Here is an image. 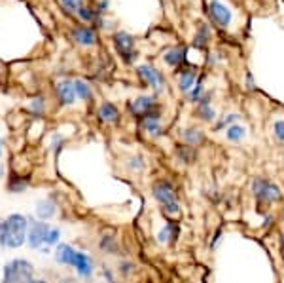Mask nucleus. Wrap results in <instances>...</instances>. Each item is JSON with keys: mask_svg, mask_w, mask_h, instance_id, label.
<instances>
[{"mask_svg": "<svg viewBox=\"0 0 284 283\" xmlns=\"http://www.w3.org/2000/svg\"><path fill=\"white\" fill-rule=\"evenodd\" d=\"M55 97L59 101L61 107H70L76 103V93H74V84L68 78H63L55 84Z\"/></svg>", "mask_w": 284, "mask_h": 283, "instance_id": "9b49d317", "label": "nucleus"}, {"mask_svg": "<svg viewBox=\"0 0 284 283\" xmlns=\"http://www.w3.org/2000/svg\"><path fill=\"white\" fill-rule=\"evenodd\" d=\"M273 135L284 143V120H275V124H273Z\"/></svg>", "mask_w": 284, "mask_h": 283, "instance_id": "72a5a7b5", "label": "nucleus"}, {"mask_svg": "<svg viewBox=\"0 0 284 283\" xmlns=\"http://www.w3.org/2000/svg\"><path fill=\"white\" fill-rule=\"evenodd\" d=\"M195 114L199 116V120H203V122H210V124L216 120V110L212 108V105H197Z\"/></svg>", "mask_w": 284, "mask_h": 283, "instance_id": "4be33fe9", "label": "nucleus"}, {"mask_svg": "<svg viewBox=\"0 0 284 283\" xmlns=\"http://www.w3.org/2000/svg\"><path fill=\"white\" fill-rule=\"evenodd\" d=\"M74 84V93L80 101H91L93 99V88L86 80H72Z\"/></svg>", "mask_w": 284, "mask_h": 283, "instance_id": "aec40b11", "label": "nucleus"}, {"mask_svg": "<svg viewBox=\"0 0 284 283\" xmlns=\"http://www.w3.org/2000/svg\"><path fill=\"white\" fill-rule=\"evenodd\" d=\"M29 184H31V181L27 179V177L23 175H10L8 177V183H6V190L10 192V194H23L27 188H29Z\"/></svg>", "mask_w": 284, "mask_h": 283, "instance_id": "dca6fc26", "label": "nucleus"}, {"mask_svg": "<svg viewBox=\"0 0 284 283\" xmlns=\"http://www.w3.org/2000/svg\"><path fill=\"white\" fill-rule=\"evenodd\" d=\"M195 86V70H182L178 78V89L184 93H190Z\"/></svg>", "mask_w": 284, "mask_h": 283, "instance_id": "a211bd4d", "label": "nucleus"}, {"mask_svg": "<svg viewBox=\"0 0 284 283\" xmlns=\"http://www.w3.org/2000/svg\"><path fill=\"white\" fill-rule=\"evenodd\" d=\"M125 165H127V169L131 171V173H142L144 171V160H142L140 156H131L127 162H125Z\"/></svg>", "mask_w": 284, "mask_h": 283, "instance_id": "a878e982", "label": "nucleus"}, {"mask_svg": "<svg viewBox=\"0 0 284 283\" xmlns=\"http://www.w3.org/2000/svg\"><path fill=\"white\" fill-rule=\"evenodd\" d=\"M252 194L256 196V200L259 203H267V205L282 200V192L278 188V184L267 181L263 177H254L252 179Z\"/></svg>", "mask_w": 284, "mask_h": 283, "instance_id": "20e7f679", "label": "nucleus"}, {"mask_svg": "<svg viewBox=\"0 0 284 283\" xmlns=\"http://www.w3.org/2000/svg\"><path fill=\"white\" fill-rule=\"evenodd\" d=\"M31 283H48V281H46V279H42V277H34Z\"/></svg>", "mask_w": 284, "mask_h": 283, "instance_id": "ea45409f", "label": "nucleus"}, {"mask_svg": "<svg viewBox=\"0 0 284 283\" xmlns=\"http://www.w3.org/2000/svg\"><path fill=\"white\" fill-rule=\"evenodd\" d=\"M116 48L119 51V55L124 57L125 63H133L136 59V51H135V38L127 34V32H117L114 36Z\"/></svg>", "mask_w": 284, "mask_h": 283, "instance_id": "6e6552de", "label": "nucleus"}, {"mask_svg": "<svg viewBox=\"0 0 284 283\" xmlns=\"http://www.w3.org/2000/svg\"><path fill=\"white\" fill-rule=\"evenodd\" d=\"M186 50L184 48H173V50H167L165 55H163V61L169 65V67H178L182 61H184Z\"/></svg>", "mask_w": 284, "mask_h": 283, "instance_id": "6ab92c4d", "label": "nucleus"}, {"mask_svg": "<svg viewBox=\"0 0 284 283\" xmlns=\"http://www.w3.org/2000/svg\"><path fill=\"white\" fill-rule=\"evenodd\" d=\"M4 175H6V169H4V167H0V179H4Z\"/></svg>", "mask_w": 284, "mask_h": 283, "instance_id": "79ce46f5", "label": "nucleus"}, {"mask_svg": "<svg viewBox=\"0 0 284 283\" xmlns=\"http://www.w3.org/2000/svg\"><path fill=\"white\" fill-rule=\"evenodd\" d=\"M34 211H36L38 220L48 222V220H51L57 215V203L51 200V198H42V200L36 201V207H34Z\"/></svg>", "mask_w": 284, "mask_h": 283, "instance_id": "ddd939ff", "label": "nucleus"}, {"mask_svg": "<svg viewBox=\"0 0 284 283\" xmlns=\"http://www.w3.org/2000/svg\"><path fill=\"white\" fill-rule=\"evenodd\" d=\"M72 270H74L76 276H80L82 279H89V277H93V272H95V260H93L91 255H87V253L76 249Z\"/></svg>", "mask_w": 284, "mask_h": 283, "instance_id": "1a4fd4ad", "label": "nucleus"}, {"mask_svg": "<svg viewBox=\"0 0 284 283\" xmlns=\"http://www.w3.org/2000/svg\"><path fill=\"white\" fill-rule=\"evenodd\" d=\"M74 255H76V249L70 246V243L59 241V243L53 247V258H55V265L63 266V268H72Z\"/></svg>", "mask_w": 284, "mask_h": 283, "instance_id": "f8f14e48", "label": "nucleus"}, {"mask_svg": "<svg viewBox=\"0 0 284 283\" xmlns=\"http://www.w3.org/2000/svg\"><path fill=\"white\" fill-rule=\"evenodd\" d=\"M155 97L154 95H138L135 97L133 101H129V110L133 116L136 118H144V116H148L150 112H154L155 110Z\"/></svg>", "mask_w": 284, "mask_h": 283, "instance_id": "0eeeda50", "label": "nucleus"}, {"mask_svg": "<svg viewBox=\"0 0 284 283\" xmlns=\"http://www.w3.org/2000/svg\"><path fill=\"white\" fill-rule=\"evenodd\" d=\"M209 13L210 17H212V21L218 27H222V29H228L229 23H231V10L226 4H222L220 0H210Z\"/></svg>", "mask_w": 284, "mask_h": 283, "instance_id": "9d476101", "label": "nucleus"}, {"mask_svg": "<svg viewBox=\"0 0 284 283\" xmlns=\"http://www.w3.org/2000/svg\"><path fill=\"white\" fill-rule=\"evenodd\" d=\"M106 8H108V0H100L99 6H97V12H99V13L106 12Z\"/></svg>", "mask_w": 284, "mask_h": 283, "instance_id": "e433bc0d", "label": "nucleus"}, {"mask_svg": "<svg viewBox=\"0 0 284 283\" xmlns=\"http://www.w3.org/2000/svg\"><path fill=\"white\" fill-rule=\"evenodd\" d=\"M61 241V228L59 227H50L48 230V236H46V241H44V246L51 249V247H55L57 243Z\"/></svg>", "mask_w": 284, "mask_h": 283, "instance_id": "b1692460", "label": "nucleus"}, {"mask_svg": "<svg viewBox=\"0 0 284 283\" xmlns=\"http://www.w3.org/2000/svg\"><path fill=\"white\" fill-rule=\"evenodd\" d=\"M271 220H273V217H271V215H267V217H266V220H263V228H266V227H269V224H271Z\"/></svg>", "mask_w": 284, "mask_h": 283, "instance_id": "4c0bfd02", "label": "nucleus"}, {"mask_svg": "<svg viewBox=\"0 0 284 283\" xmlns=\"http://www.w3.org/2000/svg\"><path fill=\"white\" fill-rule=\"evenodd\" d=\"M59 283H76V279H72V277H63Z\"/></svg>", "mask_w": 284, "mask_h": 283, "instance_id": "58836bf2", "label": "nucleus"}, {"mask_svg": "<svg viewBox=\"0 0 284 283\" xmlns=\"http://www.w3.org/2000/svg\"><path fill=\"white\" fill-rule=\"evenodd\" d=\"M180 137L184 141L188 146H199L205 143V133L203 129H199V127H186L184 131L180 133Z\"/></svg>", "mask_w": 284, "mask_h": 283, "instance_id": "f3484780", "label": "nucleus"}, {"mask_svg": "<svg viewBox=\"0 0 284 283\" xmlns=\"http://www.w3.org/2000/svg\"><path fill=\"white\" fill-rule=\"evenodd\" d=\"M78 15H80L84 21H87V23L97 21V12H95V10H91V8H87V6H80V8H78Z\"/></svg>", "mask_w": 284, "mask_h": 283, "instance_id": "c756f323", "label": "nucleus"}, {"mask_svg": "<svg viewBox=\"0 0 284 283\" xmlns=\"http://www.w3.org/2000/svg\"><path fill=\"white\" fill-rule=\"evenodd\" d=\"M247 137V127L239 126V124H233L226 129V139L231 141V143H241L242 139Z\"/></svg>", "mask_w": 284, "mask_h": 283, "instance_id": "412c9836", "label": "nucleus"}, {"mask_svg": "<svg viewBox=\"0 0 284 283\" xmlns=\"http://www.w3.org/2000/svg\"><path fill=\"white\" fill-rule=\"evenodd\" d=\"M173 238H176V227H174L173 222H167L165 227L161 228V232L157 234V241L159 243H169Z\"/></svg>", "mask_w": 284, "mask_h": 283, "instance_id": "5701e85b", "label": "nucleus"}, {"mask_svg": "<svg viewBox=\"0 0 284 283\" xmlns=\"http://www.w3.org/2000/svg\"><path fill=\"white\" fill-rule=\"evenodd\" d=\"M97 116L103 124H117L119 122V110H117L116 105H112L108 101L100 103L99 110H97Z\"/></svg>", "mask_w": 284, "mask_h": 283, "instance_id": "4468645a", "label": "nucleus"}, {"mask_svg": "<svg viewBox=\"0 0 284 283\" xmlns=\"http://www.w3.org/2000/svg\"><path fill=\"white\" fill-rule=\"evenodd\" d=\"M63 6L67 8L68 12H78V8L82 6L80 4V0H59Z\"/></svg>", "mask_w": 284, "mask_h": 283, "instance_id": "f704fd0d", "label": "nucleus"}, {"mask_svg": "<svg viewBox=\"0 0 284 283\" xmlns=\"http://www.w3.org/2000/svg\"><path fill=\"white\" fill-rule=\"evenodd\" d=\"M99 249L103 253H108V255H112V253L116 251V239L112 238V236H103L99 241Z\"/></svg>", "mask_w": 284, "mask_h": 283, "instance_id": "bb28decb", "label": "nucleus"}, {"mask_svg": "<svg viewBox=\"0 0 284 283\" xmlns=\"http://www.w3.org/2000/svg\"><path fill=\"white\" fill-rule=\"evenodd\" d=\"M63 143H65V139H63L61 135H53V139H51V143H50V152H53L55 156H59V152H61V148H63Z\"/></svg>", "mask_w": 284, "mask_h": 283, "instance_id": "473e14b6", "label": "nucleus"}, {"mask_svg": "<svg viewBox=\"0 0 284 283\" xmlns=\"http://www.w3.org/2000/svg\"><path fill=\"white\" fill-rule=\"evenodd\" d=\"M203 95H205V88H203V84L199 82L197 86H193L192 91H190V101H192V103H199Z\"/></svg>", "mask_w": 284, "mask_h": 283, "instance_id": "2f4dec72", "label": "nucleus"}, {"mask_svg": "<svg viewBox=\"0 0 284 283\" xmlns=\"http://www.w3.org/2000/svg\"><path fill=\"white\" fill-rule=\"evenodd\" d=\"M34 279V266L27 258H13L2 268V283H31Z\"/></svg>", "mask_w": 284, "mask_h": 283, "instance_id": "f03ea898", "label": "nucleus"}, {"mask_svg": "<svg viewBox=\"0 0 284 283\" xmlns=\"http://www.w3.org/2000/svg\"><path fill=\"white\" fill-rule=\"evenodd\" d=\"M237 120H239V114H235V112L233 114H226V118L220 120L216 126H214V129H218V131H220V129H228L229 126H233Z\"/></svg>", "mask_w": 284, "mask_h": 283, "instance_id": "c85d7f7f", "label": "nucleus"}, {"mask_svg": "<svg viewBox=\"0 0 284 283\" xmlns=\"http://www.w3.org/2000/svg\"><path fill=\"white\" fill-rule=\"evenodd\" d=\"M4 156V146H2V139H0V158Z\"/></svg>", "mask_w": 284, "mask_h": 283, "instance_id": "a19ab883", "label": "nucleus"}, {"mask_svg": "<svg viewBox=\"0 0 284 283\" xmlns=\"http://www.w3.org/2000/svg\"><path fill=\"white\" fill-rule=\"evenodd\" d=\"M280 249H282V255H284V236H280Z\"/></svg>", "mask_w": 284, "mask_h": 283, "instance_id": "37998d69", "label": "nucleus"}, {"mask_svg": "<svg viewBox=\"0 0 284 283\" xmlns=\"http://www.w3.org/2000/svg\"><path fill=\"white\" fill-rule=\"evenodd\" d=\"M117 272H119L124 277H129L131 274L135 272V265H133L131 260H119V268H117Z\"/></svg>", "mask_w": 284, "mask_h": 283, "instance_id": "7c9ffc66", "label": "nucleus"}, {"mask_svg": "<svg viewBox=\"0 0 284 283\" xmlns=\"http://www.w3.org/2000/svg\"><path fill=\"white\" fill-rule=\"evenodd\" d=\"M220 239H222V228H218L216 232H214V238L210 241V249H216V246L220 243Z\"/></svg>", "mask_w": 284, "mask_h": 283, "instance_id": "c9c22d12", "label": "nucleus"}, {"mask_svg": "<svg viewBox=\"0 0 284 283\" xmlns=\"http://www.w3.org/2000/svg\"><path fill=\"white\" fill-rule=\"evenodd\" d=\"M176 156H178V160H182L184 164H192L193 158H195V150H193L192 146H180L178 150H176Z\"/></svg>", "mask_w": 284, "mask_h": 283, "instance_id": "393cba45", "label": "nucleus"}, {"mask_svg": "<svg viewBox=\"0 0 284 283\" xmlns=\"http://www.w3.org/2000/svg\"><path fill=\"white\" fill-rule=\"evenodd\" d=\"M27 228L29 219L21 213L8 215L0 220V247L2 249H19L27 246Z\"/></svg>", "mask_w": 284, "mask_h": 283, "instance_id": "f257e3e1", "label": "nucleus"}, {"mask_svg": "<svg viewBox=\"0 0 284 283\" xmlns=\"http://www.w3.org/2000/svg\"><path fill=\"white\" fill-rule=\"evenodd\" d=\"M72 38L76 44L80 46H93L97 42V32L93 31L91 27H78L72 31Z\"/></svg>", "mask_w": 284, "mask_h": 283, "instance_id": "2eb2a0df", "label": "nucleus"}, {"mask_svg": "<svg viewBox=\"0 0 284 283\" xmlns=\"http://www.w3.org/2000/svg\"><path fill=\"white\" fill-rule=\"evenodd\" d=\"M136 74H138V78H140L148 88L154 89V93H161V91H163L165 78H163V74H161L157 69L150 67V65H140V67H136Z\"/></svg>", "mask_w": 284, "mask_h": 283, "instance_id": "423d86ee", "label": "nucleus"}, {"mask_svg": "<svg viewBox=\"0 0 284 283\" xmlns=\"http://www.w3.org/2000/svg\"><path fill=\"white\" fill-rule=\"evenodd\" d=\"M152 194H154L155 201L161 205V209L167 215H178L180 213V201L176 196V190L169 181H157L152 184Z\"/></svg>", "mask_w": 284, "mask_h": 283, "instance_id": "7ed1b4c3", "label": "nucleus"}, {"mask_svg": "<svg viewBox=\"0 0 284 283\" xmlns=\"http://www.w3.org/2000/svg\"><path fill=\"white\" fill-rule=\"evenodd\" d=\"M29 108H31L32 116H42L44 110H46V101H44V97H34V99H31Z\"/></svg>", "mask_w": 284, "mask_h": 283, "instance_id": "cd10ccee", "label": "nucleus"}, {"mask_svg": "<svg viewBox=\"0 0 284 283\" xmlns=\"http://www.w3.org/2000/svg\"><path fill=\"white\" fill-rule=\"evenodd\" d=\"M50 222H44V220L38 219H29V228H27V246L31 249H36L40 251L44 247V241H46V236H48V230H50Z\"/></svg>", "mask_w": 284, "mask_h": 283, "instance_id": "39448f33", "label": "nucleus"}]
</instances>
